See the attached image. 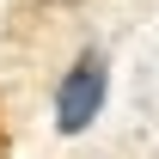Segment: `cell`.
<instances>
[{
    "instance_id": "cell-1",
    "label": "cell",
    "mask_w": 159,
    "mask_h": 159,
    "mask_svg": "<svg viewBox=\"0 0 159 159\" xmlns=\"http://www.w3.org/2000/svg\"><path fill=\"white\" fill-rule=\"evenodd\" d=\"M104 92H110V67H104V55H98V49H80L74 67H67L61 86H55V129H61V135H86L92 116L104 110Z\"/></svg>"
},
{
    "instance_id": "cell-2",
    "label": "cell",
    "mask_w": 159,
    "mask_h": 159,
    "mask_svg": "<svg viewBox=\"0 0 159 159\" xmlns=\"http://www.w3.org/2000/svg\"><path fill=\"white\" fill-rule=\"evenodd\" d=\"M31 6H80V0H31Z\"/></svg>"
},
{
    "instance_id": "cell-3",
    "label": "cell",
    "mask_w": 159,
    "mask_h": 159,
    "mask_svg": "<svg viewBox=\"0 0 159 159\" xmlns=\"http://www.w3.org/2000/svg\"><path fill=\"white\" fill-rule=\"evenodd\" d=\"M0 159H6V129H0Z\"/></svg>"
}]
</instances>
